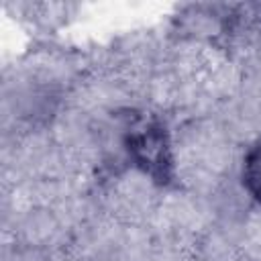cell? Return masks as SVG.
<instances>
[{"instance_id":"cell-1","label":"cell","mask_w":261,"mask_h":261,"mask_svg":"<svg viewBox=\"0 0 261 261\" xmlns=\"http://www.w3.org/2000/svg\"><path fill=\"white\" fill-rule=\"evenodd\" d=\"M128 161L157 186H171L175 179V157L167 126L159 118L139 120L124 133Z\"/></svg>"},{"instance_id":"cell-2","label":"cell","mask_w":261,"mask_h":261,"mask_svg":"<svg viewBox=\"0 0 261 261\" xmlns=\"http://www.w3.org/2000/svg\"><path fill=\"white\" fill-rule=\"evenodd\" d=\"M241 179H243L245 192L261 206V143L251 147L245 153Z\"/></svg>"}]
</instances>
